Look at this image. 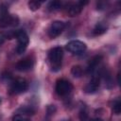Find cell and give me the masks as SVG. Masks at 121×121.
Returning a JSON list of instances; mask_svg holds the SVG:
<instances>
[{
  "label": "cell",
  "instance_id": "44dd1931",
  "mask_svg": "<svg viewBox=\"0 0 121 121\" xmlns=\"http://www.w3.org/2000/svg\"><path fill=\"white\" fill-rule=\"evenodd\" d=\"M55 111H56L55 106H54V105H50V106H48V108H47V114H48V115H51V114L54 113Z\"/></svg>",
  "mask_w": 121,
  "mask_h": 121
},
{
  "label": "cell",
  "instance_id": "277c9868",
  "mask_svg": "<svg viewBox=\"0 0 121 121\" xmlns=\"http://www.w3.org/2000/svg\"><path fill=\"white\" fill-rule=\"evenodd\" d=\"M18 41V44H17V47H16V52L17 54H23L26 47H27V44H28V42H29V39H28V36L27 34L26 33L25 30L23 29H17L16 30V37H15Z\"/></svg>",
  "mask_w": 121,
  "mask_h": 121
},
{
  "label": "cell",
  "instance_id": "ac0fdd59",
  "mask_svg": "<svg viewBox=\"0 0 121 121\" xmlns=\"http://www.w3.org/2000/svg\"><path fill=\"white\" fill-rule=\"evenodd\" d=\"M89 115L87 113V111L85 109H81L79 112V119L80 121H88L89 120Z\"/></svg>",
  "mask_w": 121,
  "mask_h": 121
},
{
  "label": "cell",
  "instance_id": "30bf717a",
  "mask_svg": "<svg viewBox=\"0 0 121 121\" xmlns=\"http://www.w3.org/2000/svg\"><path fill=\"white\" fill-rule=\"evenodd\" d=\"M87 3H88L87 1H78L75 4H72L68 9V14L71 17H75V16L78 15L82 11L84 5H86Z\"/></svg>",
  "mask_w": 121,
  "mask_h": 121
},
{
  "label": "cell",
  "instance_id": "7a4b0ae2",
  "mask_svg": "<svg viewBox=\"0 0 121 121\" xmlns=\"http://www.w3.org/2000/svg\"><path fill=\"white\" fill-rule=\"evenodd\" d=\"M62 49L60 46L53 47L48 53V60L51 63V66L54 71L60 70L61 66V60H62Z\"/></svg>",
  "mask_w": 121,
  "mask_h": 121
},
{
  "label": "cell",
  "instance_id": "ba28073f",
  "mask_svg": "<svg viewBox=\"0 0 121 121\" xmlns=\"http://www.w3.org/2000/svg\"><path fill=\"white\" fill-rule=\"evenodd\" d=\"M33 65H34V60H32V58L26 57V58L20 60L16 63L15 67L20 72H26V71H29L30 69H32Z\"/></svg>",
  "mask_w": 121,
  "mask_h": 121
},
{
  "label": "cell",
  "instance_id": "7c38bea8",
  "mask_svg": "<svg viewBox=\"0 0 121 121\" xmlns=\"http://www.w3.org/2000/svg\"><path fill=\"white\" fill-rule=\"evenodd\" d=\"M35 113V109L31 106H22L16 111V114L20 115H33Z\"/></svg>",
  "mask_w": 121,
  "mask_h": 121
},
{
  "label": "cell",
  "instance_id": "4fadbf2b",
  "mask_svg": "<svg viewBox=\"0 0 121 121\" xmlns=\"http://www.w3.org/2000/svg\"><path fill=\"white\" fill-rule=\"evenodd\" d=\"M107 31V26L103 23H97L95 25V26L94 27L93 29V35L95 36H99V35H102L103 33H105Z\"/></svg>",
  "mask_w": 121,
  "mask_h": 121
},
{
  "label": "cell",
  "instance_id": "e0dca14e",
  "mask_svg": "<svg viewBox=\"0 0 121 121\" xmlns=\"http://www.w3.org/2000/svg\"><path fill=\"white\" fill-rule=\"evenodd\" d=\"M112 112L117 115L121 113V101L119 99H116L113 102V104H112Z\"/></svg>",
  "mask_w": 121,
  "mask_h": 121
},
{
  "label": "cell",
  "instance_id": "d6986e66",
  "mask_svg": "<svg viewBox=\"0 0 121 121\" xmlns=\"http://www.w3.org/2000/svg\"><path fill=\"white\" fill-rule=\"evenodd\" d=\"M12 121H30L28 118L25 117L24 115H20V114H15L12 118Z\"/></svg>",
  "mask_w": 121,
  "mask_h": 121
},
{
  "label": "cell",
  "instance_id": "8fae6325",
  "mask_svg": "<svg viewBox=\"0 0 121 121\" xmlns=\"http://www.w3.org/2000/svg\"><path fill=\"white\" fill-rule=\"evenodd\" d=\"M102 60V56L101 55H95L88 62L87 68H86V72L87 73H94L95 70L97 68L98 64L100 63V61Z\"/></svg>",
  "mask_w": 121,
  "mask_h": 121
},
{
  "label": "cell",
  "instance_id": "9c48e42d",
  "mask_svg": "<svg viewBox=\"0 0 121 121\" xmlns=\"http://www.w3.org/2000/svg\"><path fill=\"white\" fill-rule=\"evenodd\" d=\"M100 74L99 72L95 73L92 79L90 80V82L86 85L85 87V92L88 93V94H92V93H95L96 92V90L99 88V85H100Z\"/></svg>",
  "mask_w": 121,
  "mask_h": 121
},
{
  "label": "cell",
  "instance_id": "9a60e30c",
  "mask_svg": "<svg viewBox=\"0 0 121 121\" xmlns=\"http://www.w3.org/2000/svg\"><path fill=\"white\" fill-rule=\"evenodd\" d=\"M71 73L75 78H80L83 75V69L80 65H74L71 69Z\"/></svg>",
  "mask_w": 121,
  "mask_h": 121
},
{
  "label": "cell",
  "instance_id": "8992f818",
  "mask_svg": "<svg viewBox=\"0 0 121 121\" xmlns=\"http://www.w3.org/2000/svg\"><path fill=\"white\" fill-rule=\"evenodd\" d=\"M66 25L65 23L61 22V21H54L52 22V24L49 26L48 30H47V34L50 38H56L59 35L61 34V32L65 29Z\"/></svg>",
  "mask_w": 121,
  "mask_h": 121
},
{
  "label": "cell",
  "instance_id": "2e32d148",
  "mask_svg": "<svg viewBox=\"0 0 121 121\" xmlns=\"http://www.w3.org/2000/svg\"><path fill=\"white\" fill-rule=\"evenodd\" d=\"M41 5H42V2L41 1H34V0H32V1H29L28 2V8L32 11H35V10L39 9L40 7H41Z\"/></svg>",
  "mask_w": 121,
  "mask_h": 121
},
{
  "label": "cell",
  "instance_id": "3957f363",
  "mask_svg": "<svg viewBox=\"0 0 121 121\" xmlns=\"http://www.w3.org/2000/svg\"><path fill=\"white\" fill-rule=\"evenodd\" d=\"M27 89H28V82L25 78H19L10 82L9 92L10 95H19L25 93Z\"/></svg>",
  "mask_w": 121,
  "mask_h": 121
},
{
  "label": "cell",
  "instance_id": "ffe728a7",
  "mask_svg": "<svg viewBox=\"0 0 121 121\" xmlns=\"http://www.w3.org/2000/svg\"><path fill=\"white\" fill-rule=\"evenodd\" d=\"M1 78H2V80L5 81V82L10 81V79H11V74H10V73H8V72H5V73L2 74Z\"/></svg>",
  "mask_w": 121,
  "mask_h": 121
},
{
  "label": "cell",
  "instance_id": "603a6c76",
  "mask_svg": "<svg viewBox=\"0 0 121 121\" xmlns=\"http://www.w3.org/2000/svg\"><path fill=\"white\" fill-rule=\"evenodd\" d=\"M88 121H104V120L99 118V117H95V118H89Z\"/></svg>",
  "mask_w": 121,
  "mask_h": 121
},
{
  "label": "cell",
  "instance_id": "7402d4cb",
  "mask_svg": "<svg viewBox=\"0 0 121 121\" xmlns=\"http://www.w3.org/2000/svg\"><path fill=\"white\" fill-rule=\"evenodd\" d=\"M6 40H7V38H6L5 32H0V45H2Z\"/></svg>",
  "mask_w": 121,
  "mask_h": 121
},
{
  "label": "cell",
  "instance_id": "6da1fadb",
  "mask_svg": "<svg viewBox=\"0 0 121 121\" xmlns=\"http://www.w3.org/2000/svg\"><path fill=\"white\" fill-rule=\"evenodd\" d=\"M19 23V19L17 16L10 15L8 12V8L4 5L0 6V27H8V26H15Z\"/></svg>",
  "mask_w": 121,
  "mask_h": 121
},
{
  "label": "cell",
  "instance_id": "5b68a950",
  "mask_svg": "<svg viewBox=\"0 0 121 121\" xmlns=\"http://www.w3.org/2000/svg\"><path fill=\"white\" fill-rule=\"evenodd\" d=\"M72 89H73L72 84H71L68 80H66V79H64V78H60V79H58V80L56 81L55 91H56V93H57L59 95H60V96L67 95L68 94L71 93Z\"/></svg>",
  "mask_w": 121,
  "mask_h": 121
},
{
  "label": "cell",
  "instance_id": "52a82bcc",
  "mask_svg": "<svg viewBox=\"0 0 121 121\" xmlns=\"http://www.w3.org/2000/svg\"><path fill=\"white\" fill-rule=\"evenodd\" d=\"M65 47H66V49H67L69 52H71V53H73V54H81V53H83V52L86 50V48H87L86 44H85L83 42L78 41V40L70 41V42L66 44Z\"/></svg>",
  "mask_w": 121,
  "mask_h": 121
},
{
  "label": "cell",
  "instance_id": "5bb4252c",
  "mask_svg": "<svg viewBox=\"0 0 121 121\" xmlns=\"http://www.w3.org/2000/svg\"><path fill=\"white\" fill-rule=\"evenodd\" d=\"M61 8H62V3L60 1H51L47 6V9L49 11H55V10L60 9Z\"/></svg>",
  "mask_w": 121,
  "mask_h": 121
}]
</instances>
